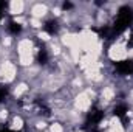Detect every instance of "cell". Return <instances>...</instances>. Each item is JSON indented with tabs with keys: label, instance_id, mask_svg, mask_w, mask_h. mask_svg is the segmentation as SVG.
Wrapping results in <instances>:
<instances>
[{
	"label": "cell",
	"instance_id": "8fae6325",
	"mask_svg": "<svg viewBox=\"0 0 133 132\" xmlns=\"http://www.w3.org/2000/svg\"><path fill=\"white\" fill-rule=\"evenodd\" d=\"M129 48H133V34H132V37H129Z\"/></svg>",
	"mask_w": 133,
	"mask_h": 132
},
{
	"label": "cell",
	"instance_id": "7c38bea8",
	"mask_svg": "<svg viewBox=\"0 0 133 132\" xmlns=\"http://www.w3.org/2000/svg\"><path fill=\"white\" fill-rule=\"evenodd\" d=\"M0 132H16V131H11V129H2Z\"/></svg>",
	"mask_w": 133,
	"mask_h": 132
},
{
	"label": "cell",
	"instance_id": "8992f818",
	"mask_svg": "<svg viewBox=\"0 0 133 132\" xmlns=\"http://www.w3.org/2000/svg\"><path fill=\"white\" fill-rule=\"evenodd\" d=\"M37 61H39L40 64H46V62H48V53H46L45 48H42V50L39 51V55H37Z\"/></svg>",
	"mask_w": 133,
	"mask_h": 132
},
{
	"label": "cell",
	"instance_id": "5b68a950",
	"mask_svg": "<svg viewBox=\"0 0 133 132\" xmlns=\"http://www.w3.org/2000/svg\"><path fill=\"white\" fill-rule=\"evenodd\" d=\"M127 112H129V107L125 106V104H119V106H116L115 109H113V113L116 115V117H119V118H125V115H127Z\"/></svg>",
	"mask_w": 133,
	"mask_h": 132
},
{
	"label": "cell",
	"instance_id": "30bf717a",
	"mask_svg": "<svg viewBox=\"0 0 133 132\" xmlns=\"http://www.w3.org/2000/svg\"><path fill=\"white\" fill-rule=\"evenodd\" d=\"M71 8H73V3H70V2L64 3V9H71Z\"/></svg>",
	"mask_w": 133,
	"mask_h": 132
},
{
	"label": "cell",
	"instance_id": "ba28073f",
	"mask_svg": "<svg viewBox=\"0 0 133 132\" xmlns=\"http://www.w3.org/2000/svg\"><path fill=\"white\" fill-rule=\"evenodd\" d=\"M8 6V3L6 2H0V20H2V17H3V13H5V8Z\"/></svg>",
	"mask_w": 133,
	"mask_h": 132
},
{
	"label": "cell",
	"instance_id": "277c9868",
	"mask_svg": "<svg viewBox=\"0 0 133 132\" xmlns=\"http://www.w3.org/2000/svg\"><path fill=\"white\" fill-rule=\"evenodd\" d=\"M43 30L46 31L48 34H56L57 33V30H59V25H57V22L56 20H48L45 25H43Z\"/></svg>",
	"mask_w": 133,
	"mask_h": 132
},
{
	"label": "cell",
	"instance_id": "52a82bcc",
	"mask_svg": "<svg viewBox=\"0 0 133 132\" xmlns=\"http://www.w3.org/2000/svg\"><path fill=\"white\" fill-rule=\"evenodd\" d=\"M22 31V25L17 23V22H11L9 23V33L11 34H19Z\"/></svg>",
	"mask_w": 133,
	"mask_h": 132
},
{
	"label": "cell",
	"instance_id": "7a4b0ae2",
	"mask_svg": "<svg viewBox=\"0 0 133 132\" xmlns=\"http://www.w3.org/2000/svg\"><path fill=\"white\" fill-rule=\"evenodd\" d=\"M104 118V112L101 110L99 107L93 106L90 109V112L87 113V121H85V129L91 131V129H96V126L101 123V120Z\"/></svg>",
	"mask_w": 133,
	"mask_h": 132
},
{
	"label": "cell",
	"instance_id": "3957f363",
	"mask_svg": "<svg viewBox=\"0 0 133 132\" xmlns=\"http://www.w3.org/2000/svg\"><path fill=\"white\" fill-rule=\"evenodd\" d=\"M115 68L121 75H133V61H119V62H115Z\"/></svg>",
	"mask_w": 133,
	"mask_h": 132
},
{
	"label": "cell",
	"instance_id": "6da1fadb",
	"mask_svg": "<svg viewBox=\"0 0 133 132\" xmlns=\"http://www.w3.org/2000/svg\"><path fill=\"white\" fill-rule=\"evenodd\" d=\"M132 22H133L132 9H130L129 6H122V8L119 9V13H118V17H116V20H115V25L111 27L110 39H113V37L119 36V34L122 33L125 28H129V27L132 25Z\"/></svg>",
	"mask_w": 133,
	"mask_h": 132
},
{
	"label": "cell",
	"instance_id": "9c48e42d",
	"mask_svg": "<svg viewBox=\"0 0 133 132\" xmlns=\"http://www.w3.org/2000/svg\"><path fill=\"white\" fill-rule=\"evenodd\" d=\"M6 93H8L6 87H0V101H3V99H5V97H6Z\"/></svg>",
	"mask_w": 133,
	"mask_h": 132
}]
</instances>
